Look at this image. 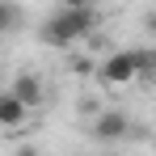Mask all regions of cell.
<instances>
[{
  "label": "cell",
  "mask_w": 156,
  "mask_h": 156,
  "mask_svg": "<svg viewBox=\"0 0 156 156\" xmlns=\"http://www.w3.org/2000/svg\"><path fill=\"white\" fill-rule=\"evenodd\" d=\"M72 72H76V76H89V72H93V63H89V59H76V63H72Z\"/></svg>",
  "instance_id": "cell-9"
},
{
  "label": "cell",
  "mask_w": 156,
  "mask_h": 156,
  "mask_svg": "<svg viewBox=\"0 0 156 156\" xmlns=\"http://www.w3.org/2000/svg\"><path fill=\"white\" fill-rule=\"evenodd\" d=\"M131 59H135V72L139 76H156V47H131Z\"/></svg>",
  "instance_id": "cell-6"
},
{
  "label": "cell",
  "mask_w": 156,
  "mask_h": 156,
  "mask_svg": "<svg viewBox=\"0 0 156 156\" xmlns=\"http://www.w3.org/2000/svg\"><path fill=\"white\" fill-rule=\"evenodd\" d=\"M127 131H131V118L122 110H101V114L93 118L89 135H93L97 144H118V139H127Z\"/></svg>",
  "instance_id": "cell-3"
},
{
  "label": "cell",
  "mask_w": 156,
  "mask_h": 156,
  "mask_svg": "<svg viewBox=\"0 0 156 156\" xmlns=\"http://www.w3.org/2000/svg\"><path fill=\"white\" fill-rule=\"evenodd\" d=\"M13 156H42V152H38V148H30V144H21V148H17Z\"/></svg>",
  "instance_id": "cell-11"
},
{
  "label": "cell",
  "mask_w": 156,
  "mask_h": 156,
  "mask_svg": "<svg viewBox=\"0 0 156 156\" xmlns=\"http://www.w3.org/2000/svg\"><path fill=\"white\" fill-rule=\"evenodd\" d=\"M152 80H156V76H152Z\"/></svg>",
  "instance_id": "cell-13"
},
{
  "label": "cell",
  "mask_w": 156,
  "mask_h": 156,
  "mask_svg": "<svg viewBox=\"0 0 156 156\" xmlns=\"http://www.w3.org/2000/svg\"><path fill=\"white\" fill-rule=\"evenodd\" d=\"M21 26V9L13 4V0H0V38L9 34V30H17Z\"/></svg>",
  "instance_id": "cell-7"
},
{
  "label": "cell",
  "mask_w": 156,
  "mask_h": 156,
  "mask_svg": "<svg viewBox=\"0 0 156 156\" xmlns=\"http://www.w3.org/2000/svg\"><path fill=\"white\" fill-rule=\"evenodd\" d=\"M26 114H30V105L21 101V97H13V93H0V131L21 127V122H26Z\"/></svg>",
  "instance_id": "cell-5"
},
{
  "label": "cell",
  "mask_w": 156,
  "mask_h": 156,
  "mask_svg": "<svg viewBox=\"0 0 156 156\" xmlns=\"http://www.w3.org/2000/svg\"><path fill=\"white\" fill-rule=\"evenodd\" d=\"M59 4H68V9H101L105 0H59Z\"/></svg>",
  "instance_id": "cell-8"
},
{
  "label": "cell",
  "mask_w": 156,
  "mask_h": 156,
  "mask_svg": "<svg viewBox=\"0 0 156 156\" xmlns=\"http://www.w3.org/2000/svg\"><path fill=\"white\" fill-rule=\"evenodd\" d=\"M101 26V13L97 9H68V4H59L51 17L42 21V42L47 47H59V51H68V47H76L84 38H93Z\"/></svg>",
  "instance_id": "cell-1"
},
{
  "label": "cell",
  "mask_w": 156,
  "mask_h": 156,
  "mask_svg": "<svg viewBox=\"0 0 156 156\" xmlns=\"http://www.w3.org/2000/svg\"><path fill=\"white\" fill-rule=\"evenodd\" d=\"M97 76H101V84H131V80H139V72H135V59H131V47L127 51H110L97 63Z\"/></svg>",
  "instance_id": "cell-2"
},
{
  "label": "cell",
  "mask_w": 156,
  "mask_h": 156,
  "mask_svg": "<svg viewBox=\"0 0 156 156\" xmlns=\"http://www.w3.org/2000/svg\"><path fill=\"white\" fill-rule=\"evenodd\" d=\"M9 93H13V97H21V101L34 110V105H42V97H47V84H42V76H34V72H17Z\"/></svg>",
  "instance_id": "cell-4"
},
{
  "label": "cell",
  "mask_w": 156,
  "mask_h": 156,
  "mask_svg": "<svg viewBox=\"0 0 156 156\" xmlns=\"http://www.w3.org/2000/svg\"><path fill=\"white\" fill-rule=\"evenodd\" d=\"M144 30H148V34H152V38H156V9H152V13H148V17H144Z\"/></svg>",
  "instance_id": "cell-10"
},
{
  "label": "cell",
  "mask_w": 156,
  "mask_h": 156,
  "mask_svg": "<svg viewBox=\"0 0 156 156\" xmlns=\"http://www.w3.org/2000/svg\"><path fill=\"white\" fill-rule=\"evenodd\" d=\"M0 93H4V89H0Z\"/></svg>",
  "instance_id": "cell-12"
}]
</instances>
